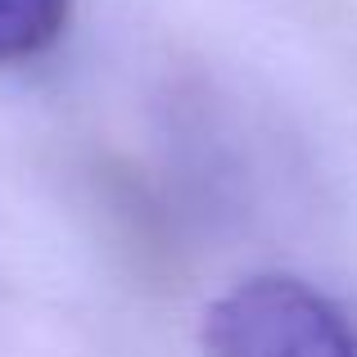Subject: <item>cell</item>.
<instances>
[{"mask_svg": "<svg viewBox=\"0 0 357 357\" xmlns=\"http://www.w3.org/2000/svg\"><path fill=\"white\" fill-rule=\"evenodd\" d=\"M204 357H357V326L298 276H244L204 307Z\"/></svg>", "mask_w": 357, "mask_h": 357, "instance_id": "obj_1", "label": "cell"}, {"mask_svg": "<svg viewBox=\"0 0 357 357\" xmlns=\"http://www.w3.org/2000/svg\"><path fill=\"white\" fill-rule=\"evenodd\" d=\"M68 23V0H0V63L50 50Z\"/></svg>", "mask_w": 357, "mask_h": 357, "instance_id": "obj_2", "label": "cell"}]
</instances>
